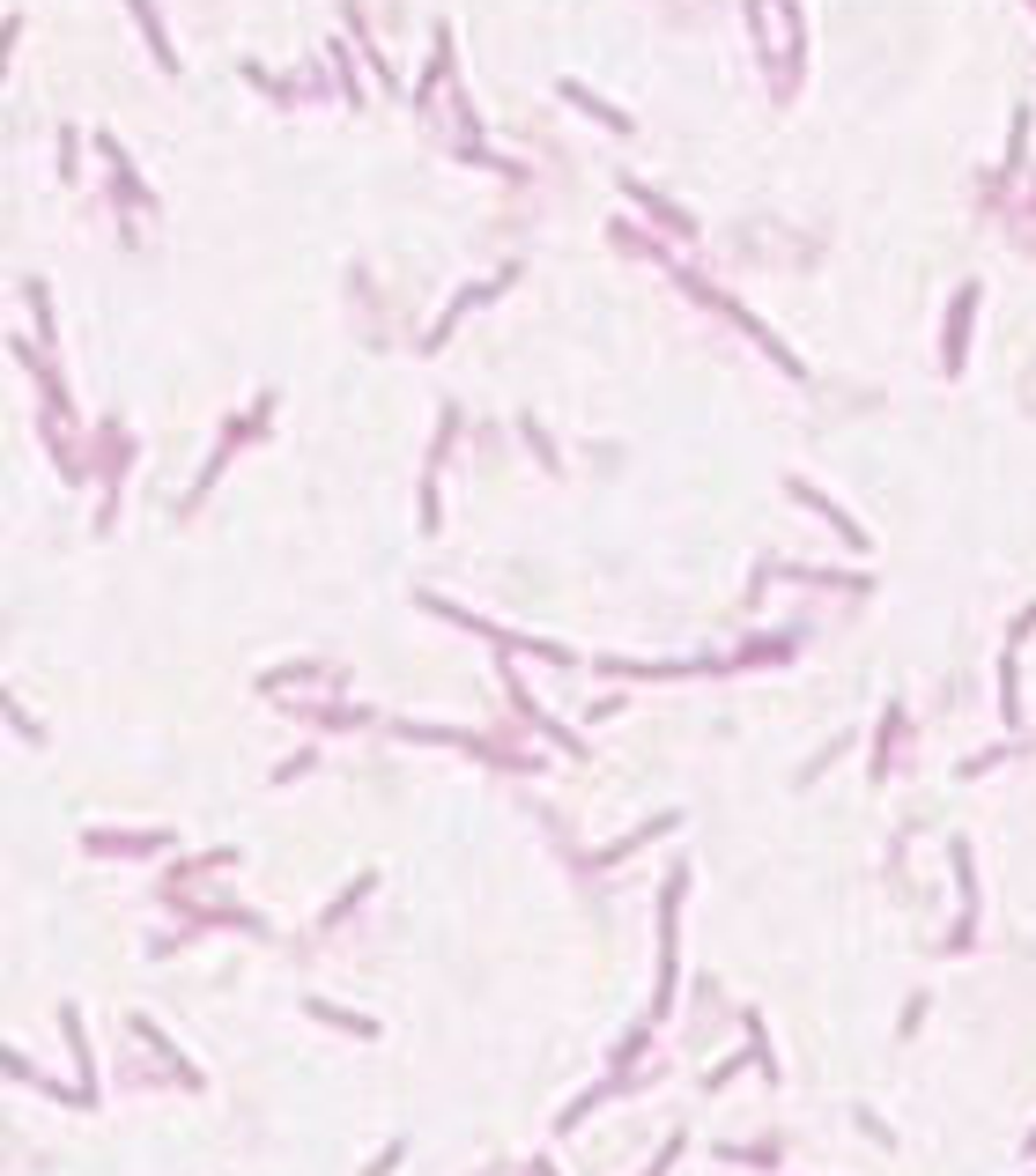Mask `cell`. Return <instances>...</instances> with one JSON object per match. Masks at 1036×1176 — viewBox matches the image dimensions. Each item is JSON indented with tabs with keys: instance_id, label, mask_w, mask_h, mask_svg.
<instances>
[{
	"instance_id": "6da1fadb",
	"label": "cell",
	"mask_w": 1036,
	"mask_h": 1176,
	"mask_svg": "<svg viewBox=\"0 0 1036 1176\" xmlns=\"http://www.w3.org/2000/svg\"><path fill=\"white\" fill-rule=\"evenodd\" d=\"M126 8H134V23H141V37H148V52H156L163 67H178V52L163 45V23H156V8H148V0H126Z\"/></svg>"
},
{
	"instance_id": "7a4b0ae2",
	"label": "cell",
	"mask_w": 1036,
	"mask_h": 1176,
	"mask_svg": "<svg viewBox=\"0 0 1036 1176\" xmlns=\"http://www.w3.org/2000/svg\"><path fill=\"white\" fill-rule=\"evenodd\" d=\"M563 97H571L578 111H593V119H600V126H630V119H622V111H615V104H600V97H593V89H578V82H563Z\"/></svg>"
}]
</instances>
